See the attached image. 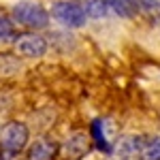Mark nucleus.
Masks as SVG:
<instances>
[{
	"label": "nucleus",
	"mask_w": 160,
	"mask_h": 160,
	"mask_svg": "<svg viewBox=\"0 0 160 160\" xmlns=\"http://www.w3.org/2000/svg\"><path fill=\"white\" fill-rule=\"evenodd\" d=\"M28 126L22 122H7L0 130V148L2 152H7L9 156L13 154H19L28 143Z\"/></svg>",
	"instance_id": "obj_1"
},
{
	"label": "nucleus",
	"mask_w": 160,
	"mask_h": 160,
	"mask_svg": "<svg viewBox=\"0 0 160 160\" xmlns=\"http://www.w3.org/2000/svg\"><path fill=\"white\" fill-rule=\"evenodd\" d=\"M143 148L145 145H143V139L141 137H126L122 143L118 145V156L120 158H130V156H135L137 152L141 154Z\"/></svg>",
	"instance_id": "obj_8"
},
{
	"label": "nucleus",
	"mask_w": 160,
	"mask_h": 160,
	"mask_svg": "<svg viewBox=\"0 0 160 160\" xmlns=\"http://www.w3.org/2000/svg\"><path fill=\"white\" fill-rule=\"evenodd\" d=\"M77 4L81 7V11L86 13L88 17H105L109 15V7L105 0H77Z\"/></svg>",
	"instance_id": "obj_7"
},
{
	"label": "nucleus",
	"mask_w": 160,
	"mask_h": 160,
	"mask_svg": "<svg viewBox=\"0 0 160 160\" xmlns=\"http://www.w3.org/2000/svg\"><path fill=\"white\" fill-rule=\"evenodd\" d=\"M56 154H58V143L49 137L37 139L28 149V158L30 160H53Z\"/></svg>",
	"instance_id": "obj_5"
},
{
	"label": "nucleus",
	"mask_w": 160,
	"mask_h": 160,
	"mask_svg": "<svg viewBox=\"0 0 160 160\" xmlns=\"http://www.w3.org/2000/svg\"><path fill=\"white\" fill-rule=\"evenodd\" d=\"M15 34V28H13V22L9 17L0 15V41H7Z\"/></svg>",
	"instance_id": "obj_13"
},
{
	"label": "nucleus",
	"mask_w": 160,
	"mask_h": 160,
	"mask_svg": "<svg viewBox=\"0 0 160 160\" xmlns=\"http://www.w3.org/2000/svg\"><path fill=\"white\" fill-rule=\"evenodd\" d=\"M51 15H53V19H58L66 28H81L88 22V15L81 11V7L77 2H68V0L56 2L51 7Z\"/></svg>",
	"instance_id": "obj_3"
},
{
	"label": "nucleus",
	"mask_w": 160,
	"mask_h": 160,
	"mask_svg": "<svg viewBox=\"0 0 160 160\" xmlns=\"http://www.w3.org/2000/svg\"><path fill=\"white\" fill-rule=\"evenodd\" d=\"M132 11H141L148 13V15H154V13H160V0H126Z\"/></svg>",
	"instance_id": "obj_10"
},
{
	"label": "nucleus",
	"mask_w": 160,
	"mask_h": 160,
	"mask_svg": "<svg viewBox=\"0 0 160 160\" xmlns=\"http://www.w3.org/2000/svg\"><path fill=\"white\" fill-rule=\"evenodd\" d=\"M88 148H90L88 139L81 132H77V135H73L66 141V145H64V158L66 160H81L88 154Z\"/></svg>",
	"instance_id": "obj_6"
},
{
	"label": "nucleus",
	"mask_w": 160,
	"mask_h": 160,
	"mask_svg": "<svg viewBox=\"0 0 160 160\" xmlns=\"http://www.w3.org/2000/svg\"><path fill=\"white\" fill-rule=\"evenodd\" d=\"M15 51L24 58H41L47 51V41L34 32H24L15 38Z\"/></svg>",
	"instance_id": "obj_4"
},
{
	"label": "nucleus",
	"mask_w": 160,
	"mask_h": 160,
	"mask_svg": "<svg viewBox=\"0 0 160 160\" xmlns=\"http://www.w3.org/2000/svg\"><path fill=\"white\" fill-rule=\"evenodd\" d=\"M13 17H15V22L17 24L26 26V28H45V26L49 24V13L45 11L41 4L37 2H19V4H15V9H13Z\"/></svg>",
	"instance_id": "obj_2"
},
{
	"label": "nucleus",
	"mask_w": 160,
	"mask_h": 160,
	"mask_svg": "<svg viewBox=\"0 0 160 160\" xmlns=\"http://www.w3.org/2000/svg\"><path fill=\"white\" fill-rule=\"evenodd\" d=\"M90 130H92V139H94L96 148H98L100 152H105V154H109V152H111V143L107 141L102 120H94V122H92V126H90Z\"/></svg>",
	"instance_id": "obj_9"
},
{
	"label": "nucleus",
	"mask_w": 160,
	"mask_h": 160,
	"mask_svg": "<svg viewBox=\"0 0 160 160\" xmlns=\"http://www.w3.org/2000/svg\"><path fill=\"white\" fill-rule=\"evenodd\" d=\"M107 7H109V13H115V15H122V17H130L132 15V7L126 2V0H105Z\"/></svg>",
	"instance_id": "obj_11"
},
{
	"label": "nucleus",
	"mask_w": 160,
	"mask_h": 160,
	"mask_svg": "<svg viewBox=\"0 0 160 160\" xmlns=\"http://www.w3.org/2000/svg\"><path fill=\"white\" fill-rule=\"evenodd\" d=\"M141 160H160V137H156L154 141H149L139 154Z\"/></svg>",
	"instance_id": "obj_12"
}]
</instances>
